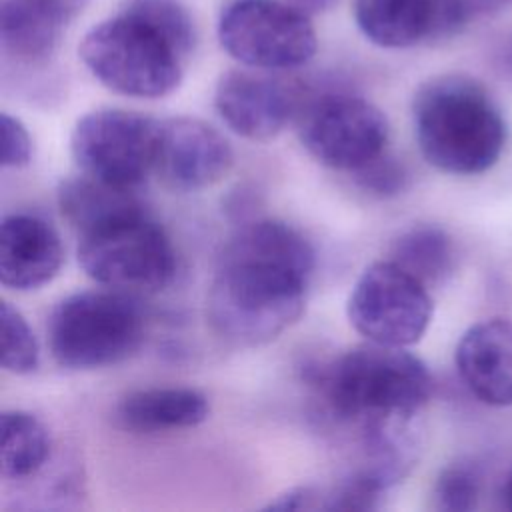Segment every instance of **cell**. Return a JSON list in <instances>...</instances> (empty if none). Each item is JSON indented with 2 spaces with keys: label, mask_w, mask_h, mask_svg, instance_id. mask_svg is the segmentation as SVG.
I'll return each mask as SVG.
<instances>
[{
  "label": "cell",
  "mask_w": 512,
  "mask_h": 512,
  "mask_svg": "<svg viewBox=\"0 0 512 512\" xmlns=\"http://www.w3.org/2000/svg\"><path fill=\"white\" fill-rule=\"evenodd\" d=\"M314 248L294 226L256 218L222 246L206 296L212 330L236 346L278 338L304 312Z\"/></svg>",
  "instance_id": "cell-1"
},
{
  "label": "cell",
  "mask_w": 512,
  "mask_h": 512,
  "mask_svg": "<svg viewBox=\"0 0 512 512\" xmlns=\"http://www.w3.org/2000/svg\"><path fill=\"white\" fill-rule=\"evenodd\" d=\"M192 48L194 24L176 0H132L84 34L78 56L108 90L162 98L178 88Z\"/></svg>",
  "instance_id": "cell-2"
},
{
  "label": "cell",
  "mask_w": 512,
  "mask_h": 512,
  "mask_svg": "<svg viewBox=\"0 0 512 512\" xmlns=\"http://www.w3.org/2000/svg\"><path fill=\"white\" fill-rule=\"evenodd\" d=\"M304 372L326 410L356 428L378 420L414 418L432 394V376L418 356L376 342L310 364Z\"/></svg>",
  "instance_id": "cell-3"
},
{
  "label": "cell",
  "mask_w": 512,
  "mask_h": 512,
  "mask_svg": "<svg viewBox=\"0 0 512 512\" xmlns=\"http://www.w3.org/2000/svg\"><path fill=\"white\" fill-rule=\"evenodd\" d=\"M418 148L428 164L458 176L490 170L506 146V120L490 92L472 76L426 80L412 100Z\"/></svg>",
  "instance_id": "cell-4"
},
{
  "label": "cell",
  "mask_w": 512,
  "mask_h": 512,
  "mask_svg": "<svg viewBox=\"0 0 512 512\" xmlns=\"http://www.w3.org/2000/svg\"><path fill=\"white\" fill-rule=\"evenodd\" d=\"M52 358L72 370H92L130 358L144 340L138 302L122 290H82L62 298L50 312Z\"/></svg>",
  "instance_id": "cell-5"
},
{
  "label": "cell",
  "mask_w": 512,
  "mask_h": 512,
  "mask_svg": "<svg viewBox=\"0 0 512 512\" xmlns=\"http://www.w3.org/2000/svg\"><path fill=\"white\" fill-rule=\"evenodd\" d=\"M78 264L94 282L122 292H158L176 272L164 228L146 208L116 216L78 234Z\"/></svg>",
  "instance_id": "cell-6"
},
{
  "label": "cell",
  "mask_w": 512,
  "mask_h": 512,
  "mask_svg": "<svg viewBox=\"0 0 512 512\" xmlns=\"http://www.w3.org/2000/svg\"><path fill=\"white\" fill-rule=\"evenodd\" d=\"M220 46L254 70H292L316 54V30L280 0H232L218 18Z\"/></svg>",
  "instance_id": "cell-7"
},
{
  "label": "cell",
  "mask_w": 512,
  "mask_h": 512,
  "mask_svg": "<svg viewBox=\"0 0 512 512\" xmlns=\"http://www.w3.org/2000/svg\"><path fill=\"white\" fill-rule=\"evenodd\" d=\"M346 314L368 342L408 348L426 334L434 304L428 286L388 258L362 270L350 290Z\"/></svg>",
  "instance_id": "cell-8"
},
{
  "label": "cell",
  "mask_w": 512,
  "mask_h": 512,
  "mask_svg": "<svg viewBox=\"0 0 512 512\" xmlns=\"http://www.w3.org/2000/svg\"><path fill=\"white\" fill-rule=\"evenodd\" d=\"M158 132L160 122L140 112L98 108L76 122L70 152L82 174L136 188L156 168Z\"/></svg>",
  "instance_id": "cell-9"
},
{
  "label": "cell",
  "mask_w": 512,
  "mask_h": 512,
  "mask_svg": "<svg viewBox=\"0 0 512 512\" xmlns=\"http://www.w3.org/2000/svg\"><path fill=\"white\" fill-rule=\"evenodd\" d=\"M298 138L320 164L354 172L386 152L388 120L360 96L322 94L300 106Z\"/></svg>",
  "instance_id": "cell-10"
},
{
  "label": "cell",
  "mask_w": 512,
  "mask_h": 512,
  "mask_svg": "<svg viewBox=\"0 0 512 512\" xmlns=\"http://www.w3.org/2000/svg\"><path fill=\"white\" fill-rule=\"evenodd\" d=\"M214 106L234 134L270 140L298 116L302 96L296 86L264 72L228 70L216 82Z\"/></svg>",
  "instance_id": "cell-11"
},
{
  "label": "cell",
  "mask_w": 512,
  "mask_h": 512,
  "mask_svg": "<svg viewBox=\"0 0 512 512\" xmlns=\"http://www.w3.org/2000/svg\"><path fill=\"white\" fill-rule=\"evenodd\" d=\"M230 142L210 124L176 116L160 122L156 168L166 186L196 192L218 184L232 168Z\"/></svg>",
  "instance_id": "cell-12"
},
{
  "label": "cell",
  "mask_w": 512,
  "mask_h": 512,
  "mask_svg": "<svg viewBox=\"0 0 512 512\" xmlns=\"http://www.w3.org/2000/svg\"><path fill=\"white\" fill-rule=\"evenodd\" d=\"M360 32L382 48H410L458 34L468 20L464 0H354Z\"/></svg>",
  "instance_id": "cell-13"
},
{
  "label": "cell",
  "mask_w": 512,
  "mask_h": 512,
  "mask_svg": "<svg viewBox=\"0 0 512 512\" xmlns=\"http://www.w3.org/2000/svg\"><path fill=\"white\" fill-rule=\"evenodd\" d=\"M456 368L466 388L488 406H512V320L488 318L458 340Z\"/></svg>",
  "instance_id": "cell-14"
},
{
  "label": "cell",
  "mask_w": 512,
  "mask_h": 512,
  "mask_svg": "<svg viewBox=\"0 0 512 512\" xmlns=\"http://www.w3.org/2000/svg\"><path fill=\"white\" fill-rule=\"evenodd\" d=\"M64 250L58 232L34 214H10L0 224V282L12 290H36L60 270Z\"/></svg>",
  "instance_id": "cell-15"
},
{
  "label": "cell",
  "mask_w": 512,
  "mask_h": 512,
  "mask_svg": "<svg viewBox=\"0 0 512 512\" xmlns=\"http://www.w3.org/2000/svg\"><path fill=\"white\" fill-rule=\"evenodd\" d=\"M210 414L208 400L194 388L162 386L126 394L116 406L122 428L138 434L194 428Z\"/></svg>",
  "instance_id": "cell-16"
},
{
  "label": "cell",
  "mask_w": 512,
  "mask_h": 512,
  "mask_svg": "<svg viewBox=\"0 0 512 512\" xmlns=\"http://www.w3.org/2000/svg\"><path fill=\"white\" fill-rule=\"evenodd\" d=\"M66 22L38 0H0V44L20 62L46 60Z\"/></svg>",
  "instance_id": "cell-17"
},
{
  "label": "cell",
  "mask_w": 512,
  "mask_h": 512,
  "mask_svg": "<svg viewBox=\"0 0 512 512\" xmlns=\"http://www.w3.org/2000/svg\"><path fill=\"white\" fill-rule=\"evenodd\" d=\"M58 206L78 234L88 232L116 216L144 208L134 188L114 186L92 176H72L58 186Z\"/></svg>",
  "instance_id": "cell-18"
},
{
  "label": "cell",
  "mask_w": 512,
  "mask_h": 512,
  "mask_svg": "<svg viewBox=\"0 0 512 512\" xmlns=\"http://www.w3.org/2000/svg\"><path fill=\"white\" fill-rule=\"evenodd\" d=\"M390 260L430 286L452 276L456 268V248L444 228L416 224L392 242Z\"/></svg>",
  "instance_id": "cell-19"
},
{
  "label": "cell",
  "mask_w": 512,
  "mask_h": 512,
  "mask_svg": "<svg viewBox=\"0 0 512 512\" xmlns=\"http://www.w3.org/2000/svg\"><path fill=\"white\" fill-rule=\"evenodd\" d=\"M50 458V434L30 412L4 410L0 416V468L10 480L38 474Z\"/></svg>",
  "instance_id": "cell-20"
},
{
  "label": "cell",
  "mask_w": 512,
  "mask_h": 512,
  "mask_svg": "<svg viewBox=\"0 0 512 512\" xmlns=\"http://www.w3.org/2000/svg\"><path fill=\"white\" fill-rule=\"evenodd\" d=\"M0 362L12 374H30L40 364L38 340L26 318L10 302L0 306Z\"/></svg>",
  "instance_id": "cell-21"
},
{
  "label": "cell",
  "mask_w": 512,
  "mask_h": 512,
  "mask_svg": "<svg viewBox=\"0 0 512 512\" xmlns=\"http://www.w3.org/2000/svg\"><path fill=\"white\" fill-rule=\"evenodd\" d=\"M482 474L472 462H456L446 466L432 488L434 506L444 512L474 510L480 498Z\"/></svg>",
  "instance_id": "cell-22"
},
{
  "label": "cell",
  "mask_w": 512,
  "mask_h": 512,
  "mask_svg": "<svg viewBox=\"0 0 512 512\" xmlns=\"http://www.w3.org/2000/svg\"><path fill=\"white\" fill-rule=\"evenodd\" d=\"M350 174L362 190L378 198H390L404 192L410 176L404 162L396 156H390L388 152H382Z\"/></svg>",
  "instance_id": "cell-23"
},
{
  "label": "cell",
  "mask_w": 512,
  "mask_h": 512,
  "mask_svg": "<svg viewBox=\"0 0 512 512\" xmlns=\"http://www.w3.org/2000/svg\"><path fill=\"white\" fill-rule=\"evenodd\" d=\"M0 142V164L4 168H22L32 160L30 132L8 112L0 114Z\"/></svg>",
  "instance_id": "cell-24"
},
{
  "label": "cell",
  "mask_w": 512,
  "mask_h": 512,
  "mask_svg": "<svg viewBox=\"0 0 512 512\" xmlns=\"http://www.w3.org/2000/svg\"><path fill=\"white\" fill-rule=\"evenodd\" d=\"M324 492V486H294L274 496V500H270L264 510H324Z\"/></svg>",
  "instance_id": "cell-25"
},
{
  "label": "cell",
  "mask_w": 512,
  "mask_h": 512,
  "mask_svg": "<svg viewBox=\"0 0 512 512\" xmlns=\"http://www.w3.org/2000/svg\"><path fill=\"white\" fill-rule=\"evenodd\" d=\"M38 2L50 8L64 22H70L72 18H76L88 4V0H38Z\"/></svg>",
  "instance_id": "cell-26"
},
{
  "label": "cell",
  "mask_w": 512,
  "mask_h": 512,
  "mask_svg": "<svg viewBox=\"0 0 512 512\" xmlns=\"http://www.w3.org/2000/svg\"><path fill=\"white\" fill-rule=\"evenodd\" d=\"M504 502H506V506L512 510V474L508 476L506 486H504Z\"/></svg>",
  "instance_id": "cell-27"
}]
</instances>
